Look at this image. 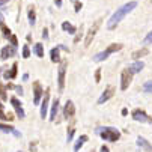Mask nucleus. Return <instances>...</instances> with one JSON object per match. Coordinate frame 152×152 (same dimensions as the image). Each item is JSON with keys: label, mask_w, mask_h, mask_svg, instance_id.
I'll return each instance as SVG.
<instances>
[{"label": "nucleus", "mask_w": 152, "mask_h": 152, "mask_svg": "<svg viewBox=\"0 0 152 152\" xmlns=\"http://www.w3.org/2000/svg\"><path fill=\"white\" fill-rule=\"evenodd\" d=\"M75 113V107H74V102L72 101H66L65 104V110H63V116L65 119H71Z\"/></svg>", "instance_id": "10"}, {"label": "nucleus", "mask_w": 152, "mask_h": 152, "mask_svg": "<svg viewBox=\"0 0 152 152\" xmlns=\"http://www.w3.org/2000/svg\"><path fill=\"white\" fill-rule=\"evenodd\" d=\"M29 56H30V48H29L27 45H24V48H23V57L27 59Z\"/></svg>", "instance_id": "29"}, {"label": "nucleus", "mask_w": 152, "mask_h": 152, "mask_svg": "<svg viewBox=\"0 0 152 152\" xmlns=\"http://www.w3.org/2000/svg\"><path fill=\"white\" fill-rule=\"evenodd\" d=\"M41 96H42V88H41L39 81H35V83H33V102H35L36 105L39 104Z\"/></svg>", "instance_id": "12"}, {"label": "nucleus", "mask_w": 152, "mask_h": 152, "mask_svg": "<svg viewBox=\"0 0 152 152\" xmlns=\"http://www.w3.org/2000/svg\"><path fill=\"white\" fill-rule=\"evenodd\" d=\"M35 20H36V17H35V11H33V9H29V21L33 24V23H35Z\"/></svg>", "instance_id": "27"}, {"label": "nucleus", "mask_w": 152, "mask_h": 152, "mask_svg": "<svg viewBox=\"0 0 152 152\" xmlns=\"http://www.w3.org/2000/svg\"><path fill=\"white\" fill-rule=\"evenodd\" d=\"M57 107H59V99H54V102H53V105H51V115H50V119H51V121H54V119H56Z\"/></svg>", "instance_id": "17"}, {"label": "nucleus", "mask_w": 152, "mask_h": 152, "mask_svg": "<svg viewBox=\"0 0 152 152\" xmlns=\"http://www.w3.org/2000/svg\"><path fill=\"white\" fill-rule=\"evenodd\" d=\"M0 129H2V131H5V133H14L15 136H20L12 126H8V125H3V124H0Z\"/></svg>", "instance_id": "21"}, {"label": "nucleus", "mask_w": 152, "mask_h": 152, "mask_svg": "<svg viewBox=\"0 0 152 152\" xmlns=\"http://www.w3.org/2000/svg\"><path fill=\"white\" fill-rule=\"evenodd\" d=\"M143 66H145L143 62H134L133 65H129V66H128V69L131 71L133 74H136V72H140L143 69Z\"/></svg>", "instance_id": "14"}, {"label": "nucleus", "mask_w": 152, "mask_h": 152, "mask_svg": "<svg viewBox=\"0 0 152 152\" xmlns=\"http://www.w3.org/2000/svg\"><path fill=\"white\" fill-rule=\"evenodd\" d=\"M47 33H48V30H47V29H44V32H42V36H44V39H47V38H48V35H47Z\"/></svg>", "instance_id": "36"}, {"label": "nucleus", "mask_w": 152, "mask_h": 152, "mask_svg": "<svg viewBox=\"0 0 152 152\" xmlns=\"http://www.w3.org/2000/svg\"><path fill=\"white\" fill-rule=\"evenodd\" d=\"M99 78H101V69H96V72H95V81L99 83Z\"/></svg>", "instance_id": "32"}, {"label": "nucleus", "mask_w": 152, "mask_h": 152, "mask_svg": "<svg viewBox=\"0 0 152 152\" xmlns=\"http://www.w3.org/2000/svg\"><path fill=\"white\" fill-rule=\"evenodd\" d=\"M15 91L21 95V94H23V88H21V86H17V88H15Z\"/></svg>", "instance_id": "35"}, {"label": "nucleus", "mask_w": 152, "mask_h": 152, "mask_svg": "<svg viewBox=\"0 0 152 152\" xmlns=\"http://www.w3.org/2000/svg\"><path fill=\"white\" fill-rule=\"evenodd\" d=\"M0 119H2V121H11V119H9V115H5V113H3V105H2V102H0Z\"/></svg>", "instance_id": "24"}, {"label": "nucleus", "mask_w": 152, "mask_h": 152, "mask_svg": "<svg viewBox=\"0 0 152 152\" xmlns=\"http://www.w3.org/2000/svg\"><path fill=\"white\" fill-rule=\"evenodd\" d=\"M0 23H3V15L0 14Z\"/></svg>", "instance_id": "39"}, {"label": "nucleus", "mask_w": 152, "mask_h": 152, "mask_svg": "<svg viewBox=\"0 0 152 152\" xmlns=\"http://www.w3.org/2000/svg\"><path fill=\"white\" fill-rule=\"evenodd\" d=\"M137 145H139V148H143L146 151H152V145H149V142L146 139H143V137L137 139Z\"/></svg>", "instance_id": "15"}, {"label": "nucleus", "mask_w": 152, "mask_h": 152, "mask_svg": "<svg viewBox=\"0 0 152 152\" xmlns=\"http://www.w3.org/2000/svg\"><path fill=\"white\" fill-rule=\"evenodd\" d=\"M9 2V0H0V6H3L5 3H8Z\"/></svg>", "instance_id": "37"}, {"label": "nucleus", "mask_w": 152, "mask_h": 152, "mask_svg": "<svg viewBox=\"0 0 152 152\" xmlns=\"http://www.w3.org/2000/svg\"><path fill=\"white\" fill-rule=\"evenodd\" d=\"M121 48H122V45H121V44H112L110 47H107V50H104V51H101V53L95 54V56H94V60H95V62H101V60L107 59V57L110 56L112 53L119 51Z\"/></svg>", "instance_id": "3"}, {"label": "nucleus", "mask_w": 152, "mask_h": 152, "mask_svg": "<svg viewBox=\"0 0 152 152\" xmlns=\"http://www.w3.org/2000/svg\"><path fill=\"white\" fill-rule=\"evenodd\" d=\"M48 98H50V89L45 91V94H44V101H42V104H41V118H42V119H45V116H47V110H48Z\"/></svg>", "instance_id": "9"}, {"label": "nucleus", "mask_w": 152, "mask_h": 152, "mask_svg": "<svg viewBox=\"0 0 152 152\" xmlns=\"http://www.w3.org/2000/svg\"><path fill=\"white\" fill-rule=\"evenodd\" d=\"M35 54L38 57H44V47H42V44H35Z\"/></svg>", "instance_id": "18"}, {"label": "nucleus", "mask_w": 152, "mask_h": 152, "mask_svg": "<svg viewBox=\"0 0 152 152\" xmlns=\"http://www.w3.org/2000/svg\"><path fill=\"white\" fill-rule=\"evenodd\" d=\"M143 91L145 92H152V81H148L143 84Z\"/></svg>", "instance_id": "25"}, {"label": "nucleus", "mask_w": 152, "mask_h": 152, "mask_svg": "<svg viewBox=\"0 0 152 152\" xmlns=\"http://www.w3.org/2000/svg\"><path fill=\"white\" fill-rule=\"evenodd\" d=\"M17 68H18V65L14 63L12 68H11V71H9V72H8V71L5 72V78H15V77H17Z\"/></svg>", "instance_id": "16"}, {"label": "nucleus", "mask_w": 152, "mask_h": 152, "mask_svg": "<svg viewBox=\"0 0 152 152\" xmlns=\"http://www.w3.org/2000/svg\"><path fill=\"white\" fill-rule=\"evenodd\" d=\"M72 134H74V128H69V129H68V136H66L68 142H71V139H72Z\"/></svg>", "instance_id": "30"}, {"label": "nucleus", "mask_w": 152, "mask_h": 152, "mask_svg": "<svg viewBox=\"0 0 152 152\" xmlns=\"http://www.w3.org/2000/svg\"><path fill=\"white\" fill-rule=\"evenodd\" d=\"M62 29H63V30H68L69 33H75V30H77L74 26H71V24L68 23V21H65V23H62Z\"/></svg>", "instance_id": "20"}, {"label": "nucleus", "mask_w": 152, "mask_h": 152, "mask_svg": "<svg viewBox=\"0 0 152 152\" xmlns=\"http://www.w3.org/2000/svg\"><path fill=\"white\" fill-rule=\"evenodd\" d=\"M56 5L60 8V6H62V0H56Z\"/></svg>", "instance_id": "38"}, {"label": "nucleus", "mask_w": 152, "mask_h": 152, "mask_svg": "<svg viewBox=\"0 0 152 152\" xmlns=\"http://www.w3.org/2000/svg\"><path fill=\"white\" fill-rule=\"evenodd\" d=\"M133 119L134 121H139V122H148V124H152V118H149L143 110L137 108V110L133 112Z\"/></svg>", "instance_id": "7"}, {"label": "nucleus", "mask_w": 152, "mask_h": 152, "mask_svg": "<svg viewBox=\"0 0 152 152\" xmlns=\"http://www.w3.org/2000/svg\"><path fill=\"white\" fill-rule=\"evenodd\" d=\"M131 78H133V72L129 69H124L122 71V80H121V89L122 91H126L129 83H131Z\"/></svg>", "instance_id": "5"}, {"label": "nucleus", "mask_w": 152, "mask_h": 152, "mask_svg": "<svg viewBox=\"0 0 152 152\" xmlns=\"http://www.w3.org/2000/svg\"><path fill=\"white\" fill-rule=\"evenodd\" d=\"M101 21H102V20L95 21L94 26L89 29L88 36H86V41H84V45H86V47H89V45H91V42H92V39H94V36H95V33H96V30H98V27H99V24H101Z\"/></svg>", "instance_id": "6"}, {"label": "nucleus", "mask_w": 152, "mask_h": 152, "mask_svg": "<svg viewBox=\"0 0 152 152\" xmlns=\"http://www.w3.org/2000/svg\"><path fill=\"white\" fill-rule=\"evenodd\" d=\"M96 134H98L99 137H102L104 140H107V142H116V140L121 137V133L118 131L116 128H112V126L98 128V129H96Z\"/></svg>", "instance_id": "2"}, {"label": "nucleus", "mask_w": 152, "mask_h": 152, "mask_svg": "<svg viewBox=\"0 0 152 152\" xmlns=\"http://www.w3.org/2000/svg\"><path fill=\"white\" fill-rule=\"evenodd\" d=\"M68 66V60H62L59 66V75H57V83H59V91L62 92L65 88V71Z\"/></svg>", "instance_id": "4"}, {"label": "nucleus", "mask_w": 152, "mask_h": 152, "mask_svg": "<svg viewBox=\"0 0 152 152\" xmlns=\"http://www.w3.org/2000/svg\"><path fill=\"white\" fill-rule=\"evenodd\" d=\"M81 3L80 2H75V5H74V8H75V12H80V9H81Z\"/></svg>", "instance_id": "33"}, {"label": "nucleus", "mask_w": 152, "mask_h": 152, "mask_svg": "<svg viewBox=\"0 0 152 152\" xmlns=\"http://www.w3.org/2000/svg\"><path fill=\"white\" fill-rule=\"evenodd\" d=\"M145 54H148V50H146V48H142V50H139V51H134V53H133V59L143 57Z\"/></svg>", "instance_id": "23"}, {"label": "nucleus", "mask_w": 152, "mask_h": 152, "mask_svg": "<svg viewBox=\"0 0 152 152\" xmlns=\"http://www.w3.org/2000/svg\"><path fill=\"white\" fill-rule=\"evenodd\" d=\"M143 42H145V44H151V42H152V32H151V33H149V35L145 38V41H143Z\"/></svg>", "instance_id": "31"}, {"label": "nucleus", "mask_w": 152, "mask_h": 152, "mask_svg": "<svg viewBox=\"0 0 152 152\" xmlns=\"http://www.w3.org/2000/svg\"><path fill=\"white\" fill-rule=\"evenodd\" d=\"M137 6V2H129V3H126V5H124L122 8H119L113 15H112V18L108 20V23H107V29H110V30H113L116 26H118V23L119 21L128 14V12H131L134 8Z\"/></svg>", "instance_id": "1"}, {"label": "nucleus", "mask_w": 152, "mask_h": 152, "mask_svg": "<svg viewBox=\"0 0 152 152\" xmlns=\"http://www.w3.org/2000/svg\"><path fill=\"white\" fill-rule=\"evenodd\" d=\"M11 104L15 107V112H17V115L23 119L24 118V112H23V107H21V102L17 99V98H11Z\"/></svg>", "instance_id": "13"}, {"label": "nucleus", "mask_w": 152, "mask_h": 152, "mask_svg": "<svg viewBox=\"0 0 152 152\" xmlns=\"http://www.w3.org/2000/svg\"><path fill=\"white\" fill-rule=\"evenodd\" d=\"M9 38H11V42H12V45H17V36H14V35H11Z\"/></svg>", "instance_id": "34"}, {"label": "nucleus", "mask_w": 152, "mask_h": 152, "mask_svg": "<svg viewBox=\"0 0 152 152\" xmlns=\"http://www.w3.org/2000/svg\"><path fill=\"white\" fill-rule=\"evenodd\" d=\"M113 95H115V88H113V86H107V89L102 92V95H101L99 99H98V104H102V102L108 101Z\"/></svg>", "instance_id": "8"}, {"label": "nucleus", "mask_w": 152, "mask_h": 152, "mask_svg": "<svg viewBox=\"0 0 152 152\" xmlns=\"http://www.w3.org/2000/svg\"><path fill=\"white\" fill-rule=\"evenodd\" d=\"M59 50H60V45L51 50V60H53V62H59V60H60V57H59Z\"/></svg>", "instance_id": "19"}, {"label": "nucleus", "mask_w": 152, "mask_h": 152, "mask_svg": "<svg viewBox=\"0 0 152 152\" xmlns=\"http://www.w3.org/2000/svg\"><path fill=\"white\" fill-rule=\"evenodd\" d=\"M2 32H3V36H5V38H9V36H11V30H9L5 24H2Z\"/></svg>", "instance_id": "26"}, {"label": "nucleus", "mask_w": 152, "mask_h": 152, "mask_svg": "<svg viewBox=\"0 0 152 152\" xmlns=\"http://www.w3.org/2000/svg\"><path fill=\"white\" fill-rule=\"evenodd\" d=\"M0 98H2L3 101H6L8 99V96H6V92H5V88L2 84H0Z\"/></svg>", "instance_id": "28"}, {"label": "nucleus", "mask_w": 152, "mask_h": 152, "mask_svg": "<svg viewBox=\"0 0 152 152\" xmlns=\"http://www.w3.org/2000/svg\"><path fill=\"white\" fill-rule=\"evenodd\" d=\"M17 53V45H6V47H3L2 48V59L5 60V59H9V57H12L14 54Z\"/></svg>", "instance_id": "11"}, {"label": "nucleus", "mask_w": 152, "mask_h": 152, "mask_svg": "<svg viewBox=\"0 0 152 152\" xmlns=\"http://www.w3.org/2000/svg\"><path fill=\"white\" fill-rule=\"evenodd\" d=\"M84 142H88V136H81V137H80V139L77 140V143L74 145V149H75V151H78V149L81 148V145H83Z\"/></svg>", "instance_id": "22"}]
</instances>
